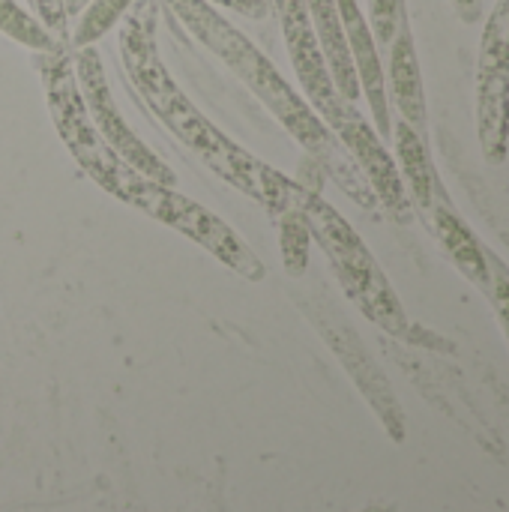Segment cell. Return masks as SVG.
<instances>
[{"label": "cell", "mask_w": 509, "mask_h": 512, "mask_svg": "<svg viewBox=\"0 0 509 512\" xmlns=\"http://www.w3.org/2000/svg\"><path fill=\"white\" fill-rule=\"evenodd\" d=\"M156 21L159 9L153 0H135L126 12L120 27V57L123 69L147 102V108L159 117V123L183 141L213 174H219L228 186L243 192L246 198L258 201L273 216L291 210L297 180L285 177L282 171L270 168L267 162L255 159L237 141H231L174 81L168 72L159 42H156Z\"/></svg>", "instance_id": "1"}, {"label": "cell", "mask_w": 509, "mask_h": 512, "mask_svg": "<svg viewBox=\"0 0 509 512\" xmlns=\"http://www.w3.org/2000/svg\"><path fill=\"white\" fill-rule=\"evenodd\" d=\"M165 3L189 30V36H195L204 48H210L258 96V102L336 180V186L348 198H354L366 210L378 207L375 192L369 189L366 177L360 174L357 162L336 138V132L318 117V111L306 102V96H300L291 87V81L276 69V63L243 30H237L207 0H165Z\"/></svg>", "instance_id": "2"}, {"label": "cell", "mask_w": 509, "mask_h": 512, "mask_svg": "<svg viewBox=\"0 0 509 512\" xmlns=\"http://www.w3.org/2000/svg\"><path fill=\"white\" fill-rule=\"evenodd\" d=\"M291 207L300 210L303 219L309 222L312 240L330 258L348 300L384 333L408 336V315L399 303V294L393 291L387 273L369 252L366 240L354 231V225L333 204H327L315 189H306L300 183L294 189Z\"/></svg>", "instance_id": "3"}, {"label": "cell", "mask_w": 509, "mask_h": 512, "mask_svg": "<svg viewBox=\"0 0 509 512\" xmlns=\"http://www.w3.org/2000/svg\"><path fill=\"white\" fill-rule=\"evenodd\" d=\"M111 195L120 198L123 204L141 210L144 216L174 228L177 234L189 237L192 243H198L204 252H210L219 264H225L240 279L261 282L267 276L261 258L225 219L210 213L204 204L180 195L174 186H159V183L141 177L138 171H132L129 165H123L120 174L114 177Z\"/></svg>", "instance_id": "4"}, {"label": "cell", "mask_w": 509, "mask_h": 512, "mask_svg": "<svg viewBox=\"0 0 509 512\" xmlns=\"http://www.w3.org/2000/svg\"><path fill=\"white\" fill-rule=\"evenodd\" d=\"M39 75H42V87H45V99H48V111L51 120L63 138V144L69 147L72 159L78 162V168L105 192H111L114 177L120 174V168L126 162H120L114 156V150L108 147V141L99 135L87 102L81 96L78 78H75V63H72V51L66 45L39 54Z\"/></svg>", "instance_id": "5"}, {"label": "cell", "mask_w": 509, "mask_h": 512, "mask_svg": "<svg viewBox=\"0 0 509 512\" xmlns=\"http://www.w3.org/2000/svg\"><path fill=\"white\" fill-rule=\"evenodd\" d=\"M477 135L489 165L509 150V0H498L486 18L477 57Z\"/></svg>", "instance_id": "6"}, {"label": "cell", "mask_w": 509, "mask_h": 512, "mask_svg": "<svg viewBox=\"0 0 509 512\" xmlns=\"http://www.w3.org/2000/svg\"><path fill=\"white\" fill-rule=\"evenodd\" d=\"M72 63H75V78H78V87H81V96L87 102V111L99 129V135L108 141V147L114 150V156L120 162H126L132 171H138L141 177L159 183V186H177V177L171 171L168 162H162L150 147L147 141H141L132 126L126 123V117L120 114L117 108V99L111 93V84L105 78V66H102V57L93 45L87 48H75L72 54Z\"/></svg>", "instance_id": "7"}, {"label": "cell", "mask_w": 509, "mask_h": 512, "mask_svg": "<svg viewBox=\"0 0 509 512\" xmlns=\"http://www.w3.org/2000/svg\"><path fill=\"white\" fill-rule=\"evenodd\" d=\"M270 3L282 21L285 45H288L291 63H294L297 81L303 87V96L318 111V117L333 129L348 102L339 96V90L333 84L315 24L309 18V6H306V0H270Z\"/></svg>", "instance_id": "8"}, {"label": "cell", "mask_w": 509, "mask_h": 512, "mask_svg": "<svg viewBox=\"0 0 509 512\" xmlns=\"http://www.w3.org/2000/svg\"><path fill=\"white\" fill-rule=\"evenodd\" d=\"M336 138L345 144V150L351 153V159L357 162L360 174L366 177L369 189L375 192L378 204L396 216L399 222H408L414 213V204L408 198L402 171L393 159V153L384 147V138L378 135V129L357 111V105H345L339 123L333 126Z\"/></svg>", "instance_id": "9"}, {"label": "cell", "mask_w": 509, "mask_h": 512, "mask_svg": "<svg viewBox=\"0 0 509 512\" xmlns=\"http://www.w3.org/2000/svg\"><path fill=\"white\" fill-rule=\"evenodd\" d=\"M312 321L318 324L321 336L336 351V357L342 360V366L348 369V375L354 378V384L360 387V393L369 399V405L375 408V414L381 417V423L387 426V432L393 435V441H402L405 438L402 408H399V402H396L387 378L381 375V369L372 363V357L360 345L357 333L348 324H342V321H324L318 312L312 315Z\"/></svg>", "instance_id": "10"}, {"label": "cell", "mask_w": 509, "mask_h": 512, "mask_svg": "<svg viewBox=\"0 0 509 512\" xmlns=\"http://www.w3.org/2000/svg\"><path fill=\"white\" fill-rule=\"evenodd\" d=\"M390 48V63H387V90L405 123H411L417 132H426V90H423V69L414 45V33L408 24V15L402 18Z\"/></svg>", "instance_id": "11"}, {"label": "cell", "mask_w": 509, "mask_h": 512, "mask_svg": "<svg viewBox=\"0 0 509 512\" xmlns=\"http://www.w3.org/2000/svg\"><path fill=\"white\" fill-rule=\"evenodd\" d=\"M426 219H429V228L435 231L441 249H444V252L450 255V261L456 264V270H459L471 285H477L483 294H489L492 276H489L486 249L480 246V240L474 237V231L459 219V213H456L453 204L447 201L444 186L438 189L435 204H432V210L426 213Z\"/></svg>", "instance_id": "12"}, {"label": "cell", "mask_w": 509, "mask_h": 512, "mask_svg": "<svg viewBox=\"0 0 509 512\" xmlns=\"http://www.w3.org/2000/svg\"><path fill=\"white\" fill-rule=\"evenodd\" d=\"M309 6V18L315 24L327 69L333 75V84L339 90V96L351 105H357L360 99V81L351 63V51H348V39H345V27H342V15H339V3L336 0H306Z\"/></svg>", "instance_id": "13"}, {"label": "cell", "mask_w": 509, "mask_h": 512, "mask_svg": "<svg viewBox=\"0 0 509 512\" xmlns=\"http://www.w3.org/2000/svg\"><path fill=\"white\" fill-rule=\"evenodd\" d=\"M390 135H393V144H396V159H399L396 165L402 171L408 198L426 216L432 210V204H435L438 189H441V180H438V171L432 165L426 138H423V132H417L402 117L393 123V132Z\"/></svg>", "instance_id": "14"}, {"label": "cell", "mask_w": 509, "mask_h": 512, "mask_svg": "<svg viewBox=\"0 0 509 512\" xmlns=\"http://www.w3.org/2000/svg\"><path fill=\"white\" fill-rule=\"evenodd\" d=\"M135 6V0H90L78 18L75 27H69V48H87L96 45L108 30H114L126 12Z\"/></svg>", "instance_id": "15"}, {"label": "cell", "mask_w": 509, "mask_h": 512, "mask_svg": "<svg viewBox=\"0 0 509 512\" xmlns=\"http://www.w3.org/2000/svg\"><path fill=\"white\" fill-rule=\"evenodd\" d=\"M0 33L36 54L60 48V42L51 36V30L30 9L18 6L15 0H0Z\"/></svg>", "instance_id": "16"}, {"label": "cell", "mask_w": 509, "mask_h": 512, "mask_svg": "<svg viewBox=\"0 0 509 512\" xmlns=\"http://www.w3.org/2000/svg\"><path fill=\"white\" fill-rule=\"evenodd\" d=\"M279 219V252H282V264L285 273L300 279L309 267V255H312V231L309 222L303 219L300 210H285L276 216Z\"/></svg>", "instance_id": "17"}, {"label": "cell", "mask_w": 509, "mask_h": 512, "mask_svg": "<svg viewBox=\"0 0 509 512\" xmlns=\"http://www.w3.org/2000/svg\"><path fill=\"white\" fill-rule=\"evenodd\" d=\"M405 18V0H369V27L378 42V48H387Z\"/></svg>", "instance_id": "18"}, {"label": "cell", "mask_w": 509, "mask_h": 512, "mask_svg": "<svg viewBox=\"0 0 509 512\" xmlns=\"http://www.w3.org/2000/svg\"><path fill=\"white\" fill-rule=\"evenodd\" d=\"M486 261H489V276H492L489 300H492V306H495V312L501 318V327H504L509 339V270L507 264L492 252H486Z\"/></svg>", "instance_id": "19"}, {"label": "cell", "mask_w": 509, "mask_h": 512, "mask_svg": "<svg viewBox=\"0 0 509 512\" xmlns=\"http://www.w3.org/2000/svg\"><path fill=\"white\" fill-rule=\"evenodd\" d=\"M30 12L51 30V36L69 48V15L63 0H27Z\"/></svg>", "instance_id": "20"}, {"label": "cell", "mask_w": 509, "mask_h": 512, "mask_svg": "<svg viewBox=\"0 0 509 512\" xmlns=\"http://www.w3.org/2000/svg\"><path fill=\"white\" fill-rule=\"evenodd\" d=\"M210 6H225V9H234L240 15H249V18H267V12L273 9L270 0H207Z\"/></svg>", "instance_id": "21"}, {"label": "cell", "mask_w": 509, "mask_h": 512, "mask_svg": "<svg viewBox=\"0 0 509 512\" xmlns=\"http://www.w3.org/2000/svg\"><path fill=\"white\" fill-rule=\"evenodd\" d=\"M453 3H456L462 21H468V24H474L483 15V0H453Z\"/></svg>", "instance_id": "22"}, {"label": "cell", "mask_w": 509, "mask_h": 512, "mask_svg": "<svg viewBox=\"0 0 509 512\" xmlns=\"http://www.w3.org/2000/svg\"><path fill=\"white\" fill-rule=\"evenodd\" d=\"M63 3H66V15H69V18H75V15H78L90 0H63Z\"/></svg>", "instance_id": "23"}, {"label": "cell", "mask_w": 509, "mask_h": 512, "mask_svg": "<svg viewBox=\"0 0 509 512\" xmlns=\"http://www.w3.org/2000/svg\"><path fill=\"white\" fill-rule=\"evenodd\" d=\"M336 3H345V0H336Z\"/></svg>", "instance_id": "24"}]
</instances>
